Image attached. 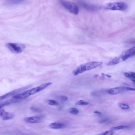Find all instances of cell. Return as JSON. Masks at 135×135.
<instances>
[{
    "label": "cell",
    "mask_w": 135,
    "mask_h": 135,
    "mask_svg": "<svg viewBox=\"0 0 135 135\" xmlns=\"http://www.w3.org/2000/svg\"><path fill=\"white\" fill-rule=\"evenodd\" d=\"M12 99L0 102V109L6 106L13 103H17L20 101V99Z\"/></svg>",
    "instance_id": "30bf717a"
},
{
    "label": "cell",
    "mask_w": 135,
    "mask_h": 135,
    "mask_svg": "<svg viewBox=\"0 0 135 135\" xmlns=\"http://www.w3.org/2000/svg\"><path fill=\"white\" fill-rule=\"evenodd\" d=\"M7 46L11 51L15 54L21 52L26 47L23 44L12 43L7 44Z\"/></svg>",
    "instance_id": "8992f818"
},
{
    "label": "cell",
    "mask_w": 135,
    "mask_h": 135,
    "mask_svg": "<svg viewBox=\"0 0 135 135\" xmlns=\"http://www.w3.org/2000/svg\"><path fill=\"white\" fill-rule=\"evenodd\" d=\"M126 90L130 91H134L135 89L130 87H126Z\"/></svg>",
    "instance_id": "603a6c76"
},
{
    "label": "cell",
    "mask_w": 135,
    "mask_h": 135,
    "mask_svg": "<svg viewBox=\"0 0 135 135\" xmlns=\"http://www.w3.org/2000/svg\"><path fill=\"white\" fill-rule=\"evenodd\" d=\"M124 75L125 76L128 78H129L130 76V74L129 73H124Z\"/></svg>",
    "instance_id": "d4e9b609"
},
{
    "label": "cell",
    "mask_w": 135,
    "mask_h": 135,
    "mask_svg": "<svg viewBox=\"0 0 135 135\" xmlns=\"http://www.w3.org/2000/svg\"><path fill=\"white\" fill-rule=\"evenodd\" d=\"M47 102L49 105H51L57 106L59 105L58 102L53 100H48L47 101Z\"/></svg>",
    "instance_id": "5bb4252c"
},
{
    "label": "cell",
    "mask_w": 135,
    "mask_h": 135,
    "mask_svg": "<svg viewBox=\"0 0 135 135\" xmlns=\"http://www.w3.org/2000/svg\"><path fill=\"white\" fill-rule=\"evenodd\" d=\"M49 126L52 128L59 129L65 127L66 126V124L65 123L61 122H55L50 124Z\"/></svg>",
    "instance_id": "8fae6325"
},
{
    "label": "cell",
    "mask_w": 135,
    "mask_h": 135,
    "mask_svg": "<svg viewBox=\"0 0 135 135\" xmlns=\"http://www.w3.org/2000/svg\"><path fill=\"white\" fill-rule=\"evenodd\" d=\"M119 106L120 108L123 109H128L129 108V107L128 105L123 103L120 104Z\"/></svg>",
    "instance_id": "ffe728a7"
},
{
    "label": "cell",
    "mask_w": 135,
    "mask_h": 135,
    "mask_svg": "<svg viewBox=\"0 0 135 135\" xmlns=\"http://www.w3.org/2000/svg\"><path fill=\"white\" fill-rule=\"evenodd\" d=\"M105 9L112 10L124 11L128 8V6L125 3L121 2L109 3L104 6Z\"/></svg>",
    "instance_id": "277c9868"
},
{
    "label": "cell",
    "mask_w": 135,
    "mask_h": 135,
    "mask_svg": "<svg viewBox=\"0 0 135 135\" xmlns=\"http://www.w3.org/2000/svg\"><path fill=\"white\" fill-rule=\"evenodd\" d=\"M61 5L70 13L74 15H77L79 12L78 6L73 2L65 0H59Z\"/></svg>",
    "instance_id": "3957f363"
},
{
    "label": "cell",
    "mask_w": 135,
    "mask_h": 135,
    "mask_svg": "<svg viewBox=\"0 0 135 135\" xmlns=\"http://www.w3.org/2000/svg\"><path fill=\"white\" fill-rule=\"evenodd\" d=\"M128 127V126H122L113 127L111 129L113 130H117L127 128Z\"/></svg>",
    "instance_id": "e0dca14e"
},
{
    "label": "cell",
    "mask_w": 135,
    "mask_h": 135,
    "mask_svg": "<svg viewBox=\"0 0 135 135\" xmlns=\"http://www.w3.org/2000/svg\"><path fill=\"white\" fill-rule=\"evenodd\" d=\"M60 98L62 100L64 101H66L68 99V98L67 97L64 96H61L60 97Z\"/></svg>",
    "instance_id": "7402d4cb"
},
{
    "label": "cell",
    "mask_w": 135,
    "mask_h": 135,
    "mask_svg": "<svg viewBox=\"0 0 135 135\" xmlns=\"http://www.w3.org/2000/svg\"><path fill=\"white\" fill-rule=\"evenodd\" d=\"M123 90L122 87H118L113 88L109 89L108 93L110 94L115 95L120 93Z\"/></svg>",
    "instance_id": "7c38bea8"
},
{
    "label": "cell",
    "mask_w": 135,
    "mask_h": 135,
    "mask_svg": "<svg viewBox=\"0 0 135 135\" xmlns=\"http://www.w3.org/2000/svg\"><path fill=\"white\" fill-rule=\"evenodd\" d=\"M41 117L35 116L26 117L25 118L24 120L26 122L30 123H37L40 122L41 120Z\"/></svg>",
    "instance_id": "9c48e42d"
},
{
    "label": "cell",
    "mask_w": 135,
    "mask_h": 135,
    "mask_svg": "<svg viewBox=\"0 0 135 135\" xmlns=\"http://www.w3.org/2000/svg\"><path fill=\"white\" fill-rule=\"evenodd\" d=\"M25 0H6V3L9 4H15L21 3Z\"/></svg>",
    "instance_id": "4fadbf2b"
},
{
    "label": "cell",
    "mask_w": 135,
    "mask_h": 135,
    "mask_svg": "<svg viewBox=\"0 0 135 135\" xmlns=\"http://www.w3.org/2000/svg\"><path fill=\"white\" fill-rule=\"evenodd\" d=\"M135 47H133L123 51L120 56L115 57L118 62L119 63L124 61L132 56L135 54Z\"/></svg>",
    "instance_id": "5b68a950"
},
{
    "label": "cell",
    "mask_w": 135,
    "mask_h": 135,
    "mask_svg": "<svg viewBox=\"0 0 135 135\" xmlns=\"http://www.w3.org/2000/svg\"><path fill=\"white\" fill-rule=\"evenodd\" d=\"M108 119H105L103 120H102L100 122L101 123H104L108 121Z\"/></svg>",
    "instance_id": "484cf974"
},
{
    "label": "cell",
    "mask_w": 135,
    "mask_h": 135,
    "mask_svg": "<svg viewBox=\"0 0 135 135\" xmlns=\"http://www.w3.org/2000/svg\"><path fill=\"white\" fill-rule=\"evenodd\" d=\"M89 104V103L83 100H80L76 104L81 105H86Z\"/></svg>",
    "instance_id": "9a60e30c"
},
{
    "label": "cell",
    "mask_w": 135,
    "mask_h": 135,
    "mask_svg": "<svg viewBox=\"0 0 135 135\" xmlns=\"http://www.w3.org/2000/svg\"><path fill=\"white\" fill-rule=\"evenodd\" d=\"M102 62L91 61L82 64L78 66L73 71L75 76L82 73L86 71L89 70L101 65Z\"/></svg>",
    "instance_id": "7a4b0ae2"
},
{
    "label": "cell",
    "mask_w": 135,
    "mask_h": 135,
    "mask_svg": "<svg viewBox=\"0 0 135 135\" xmlns=\"http://www.w3.org/2000/svg\"><path fill=\"white\" fill-rule=\"evenodd\" d=\"M14 114L11 113L6 112L4 109H0V117L3 120H7L12 119Z\"/></svg>",
    "instance_id": "52a82bcc"
},
{
    "label": "cell",
    "mask_w": 135,
    "mask_h": 135,
    "mask_svg": "<svg viewBox=\"0 0 135 135\" xmlns=\"http://www.w3.org/2000/svg\"><path fill=\"white\" fill-rule=\"evenodd\" d=\"M69 112L73 114H77L79 113V111L76 108H72L70 109Z\"/></svg>",
    "instance_id": "2e32d148"
},
{
    "label": "cell",
    "mask_w": 135,
    "mask_h": 135,
    "mask_svg": "<svg viewBox=\"0 0 135 135\" xmlns=\"http://www.w3.org/2000/svg\"><path fill=\"white\" fill-rule=\"evenodd\" d=\"M31 109L33 112H37L40 113L41 112V109L34 107H32L30 108Z\"/></svg>",
    "instance_id": "d6986e66"
},
{
    "label": "cell",
    "mask_w": 135,
    "mask_h": 135,
    "mask_svg": "<svg viewBox=\"0 0 135 135\" xmlns=\"http://www.w3.org/2000/svg\"><path fill=\"white\" fill-rule=\"evenodd\" d=\"M94 113L99 114H101L102 113L101 112L97 111H94Z\"/></svg>",
    "instance_id": "4316f807"
},
{
    "label": "cell",
    "mask_w": 135,
    "mask_h": 135,
    "mask_svg": "<svg viewBox=\"0 0 135 135\" xmlns=\"http://www.w3.org/2000/svg\"><path fill=\"white\" fill-rule=\"evenodd\" d=\"M100 134L105 135H111L113 134V132L112 131H107L103 133Z\"/></svg>",
    "instance_id": "44dd1931"
},
{
    "label": "cell",
    "mask_w": 135,
    "mask_h": 135,
    "mask_svg": "<svg viewBox=\"0 0 135 135\" xmlns=\"http://www.w3.org/2000/svg\"><path fill=\"white\" fill-rule=\"evenodd\" d=\"M103 76H106L107 77L109 78H110L111 77V76L110 75H108L105 74H104L103 73H102L101 74Z\"/></svg>",
    "instance_id": "cb8c5ba5"
},
{
    "label": "cell",
    "mask_w": 135,
    "mask_h": 135,
    "mask_svg": "<svg viewBox=\"0 0 135 135\" xmlns=\"http://www.w3.org/2000/svg\"><path fill=\"white\" fill-rule=\"evenodd\" d=\"M25 88H22L16 89L0 96V101L11 96L15 95V94L21 91Z\"/></svg>",
    "instance_id": "ba28073f"
},
{
    "label": "cell",
    "mask_w": 135,
    "mask_h": 135,
    "mask_svg": "<svg viewBox=\"0 0 135 135\" xmlns=\"http://www.w3.org/2000/svg\"><path fill=\"white\" fill-rule=\"evenodd\" d=\"M129 73L130 74V76L129 78H130L134 83V84L135 78V73L132 72H130Z\"/></svg>",
    "instance_id": "ac0fdd59"
},
{
    "label": "cell",
    "mask_w": 135,
    "mask_h": 135,
    "mask_svg": "<svg viewBox=\"0 0 135 135\" xmlns=\"http://www.w3.org/2000/svg\"><path fill=\"white\" fill-rule=\"evenodd\" d=\"M52 84L51 82L43 84L38 86L25 91L22 93L15 95L12 98L19 99H25L31 95H33L42 91Z\"/></svg>",
    "instance_id": "6da1fadb"
},
{
    "label": "cell",
    "mask_w": 135,
    "mask_h": 135,
    "mask_svg": "<svg viewBox=\"0 0 135 135\" xmlns=\"http://www.w3.org/2000/svg\"><path fill=\"white\" fill-rule=\"evenodd\" d=\"M98 76V75L97 74V75H95L94 76L95 77H97Z\"/></svg>",
    "instance_id": "83f0119b"
}]
</instances>
